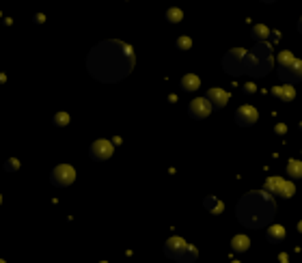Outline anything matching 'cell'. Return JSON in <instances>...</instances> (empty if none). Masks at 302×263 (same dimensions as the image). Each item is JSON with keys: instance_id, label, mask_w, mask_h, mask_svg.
I'll use <instances>...</instances> for the list:
<instances>
[{"instance_id": "cell-11", "label": "cell", "mask_w": 302, "mask_h": 263, "mask_svg": "<svg viewBox=\"0 0 302 263\" xmlns=\"http://www.w3.org/2000/svg\"><path fill=\"white\" fill-rule=\"evenodd\" d=\"M199 84H201V80H199V76H195V73H188V76L181 78V89L188 91V93L197 91V89H199Z\"/></svg>"}, {"instance_id": "cell-21", "label": "cell", "mask_w": 302, "mask_h": 263, "mask_svg": "<svg viewBox=\"0 0 302 263\" xmlns=\"http://www.w3.org/2000/svg\"><path fill=\"white\" fill-rule=\"evenodd\" d=\"M54 123H56V125H67V123H69V114H67V112L56 114V117H54Z\"/></svg>"}, {"instance_id": "cell-26", "label": "cell", "mask_w": 302, "mask_h": 263, "mask_svg": "<svg viewBox=\"0 0 302 263\" xmlns=\"http://www.w3.org/2000/svg\"><path fill=\"white\" fill-rule=\"evenodd\" d=\"M0 203H2V197H0Z\"/></svg>"}, {"instance_id": "cell-17", "label": "cell", "mask_w": 302, "mask_h": 263, "mask_svg": "<svg viewBox=\"0 0 302 263\" xmlns=\"http://www.w3.org/2000/svg\"><path fill=\"white\" fill-rule=\"evenodd\" d=\"M181 18H184V13H181L179 9H168V11H167V20H168V22H173V24L181 22Z\"/></svg>"}, {"instance_id": "cell-16", "label": "cell", "mask_w": 302, "mask_h": 263, "mask_svg": "<svg viewBox=\"0 0 302 263\" xmlns=\"http://www.w3.org/2000/svg\"><path fill=\"white\" fill-rule=\"evenodd\" d=\"M278 186H281V179L278 177H270V179L266 181V186H264V190L268 192V194H276V190H278Z\"/></svg>"}, {"instance_id": "cell-6", "label": "cell", "mask_w": 302, "mask_h": 263, "mask_svg": "<svg viewBox=\"0 0 302 263\" xmlns=\"http://www.w3.org/2000/svg\"><path fill=\"white\" fill-rule=\"evenodd\" d=\"M112 149H115V147H112L110 140H95L93 145H91V149H89V156L101 162V160H108L112 156Z\"/></svg>"}, {"instance_id": "cell-22", "label": "cell", "mask_w": 302, "mask_h": 263, "mask_svg": "<svg viewBox=\"0 0 302 263\" xmlns=\"http://www.w3.org/2000/svg\"><path fill=\"white\" fill-rule=\"evenodd\" d=\"M190 45H192L190 37H179V39H177V48H179V50H188Z\"/></svg>"}, {"instance_id": "cell-14", "label": "cell", "mask_w": 302, "mask_h": 263, "mask_svg": "<svg viewBox=\"0 0 302 263\" xmlns=\"http://www.w3.org/2000/svg\"><path fill=\"white\" fill-rule=\"evenodd\" d=\"M294 184L292 181H285L281 179V186H278V190H276V197H283V198H292L294 197Z\"/></svg>"}, {"instance_id": "cell-10", "label": "cell", "mask_w": 302, "mask_h": 263, "mask_svg": "<svg viewBox=\"0 0 302 263\" xmlns=\"http://www.w3.org/2000/svg\"><path fill=\"white\" fill-rule=\"evenodd\" d=\"M272 95L278 97V99H283V101H292L296 97L294 89L289 87V84H285V87H274V89H272Z\"/></svg>"}, {"instance_id": "cell-12", "label": "cell", "mask_w": 302, "mask_h": 263, "mask_svg": "<svg viewBox=\"0 0 302 263\" xmlns=\"http://www.w3.org/2000/svg\"><path fill=\"white\" fill-rule=\"evenodd\" d=\"M266 237H268V242H272V244H278V242H283L285 239V229L283 227H270L268 229V233H266Z\"/></svg>"}, {"instance_id": "cell-13", "label": "cell", "mask_w": 302, "mask_h": 263, "mask_svg": "<svg viewBox=\"0 0 302 263\" xmlns=\"http://www.w3.org/2000/svg\"><path fill=\"white\" fill-rule=\"evenodd\" d=\"M231 248L235 250V253H244L246 248H250V239L246 235H235L231 239Z\"/></svg>"}, {"instance_id": "cell-15", "label": "cell", "mask_w": 302, "mask_h": 263, "mask_svg": "<svg viewBox=\"0 0 302 263\" xmlns=\"http://www.w3.org/2000/svg\"><path fill=\"white\" fill-rule=\"evenodd\" d=\"M287 175L292 177V179H302V162L300 160H292V162L287 164Z\"/></svg>"}, {"instance_id": "cell-5", "label": "cell", "mask_w": 302, "mask_h": 263, "mask_svg": "<svg viewBox=\"0 0 302 263\" xmlns=\"http://www.w3.org/2000/svg\"><path fill=\"white\" fill-rule=\"evenodd\" d=\"M212 110H214V108H212V104H209L207 97H205V99H203V97H199V99H192L190 106H188V112H190L192 119H205Z\"/></svg>"}, {"instance_id": "cell-20", "label": "cell", "mask_w": 302, "mask_h": 263, "mask_svg": "<svg viewBox=\"0 0 302 263\" xmlns=\"http://www.w3.org/2000/svg\"><path fill=\"white\" fill-rule=\"evenodd\" d=\"M18 168H20V162L15 158H11L4 162V170H7V173H13V170H18Z\"/></svg>"}, {"instance_id": "cell-1", "label": "cell", "mask_w": 302, "mask_h": 263, "mask_svg": "<svg viewBox=\"0 0 302 263\" xmlns=\"http://www.w3.org/2000/svg\"><path fill=\"white\" fill-rule=\"evenodd\" d=\"M87 67L91 76L101 82H117L134 67V52L121 41H104L91 50Z\"/></svg>"}, {"instance_id": "cell-3", "label": "cell", "mask_w": 302, "mask_h": 263, "mask_svg": "<svg viewBox=\"0 0 302 263\" xmlns=\"http://www.w3.org/2000/svg\"><path fill=\"white\" fill-rule=\"evenodd\" d=\"M278 78L287 84L300 82L302 80V61L294 59L292 63H285V65H278Z\"/></svg>"}, {"instance_id": "cell-18", "label": "cell", "mask_w": 302, "mask_h": 263, "mask_svg": "<svg viewBox=\"0 0 302 263\" xmlns=\"http://www.w3.org/2000/svg\"><path fill=\"white\" fill-rule=\"evenodd\" d=\"M253 37L257 39V41H264V39L268 37V28L266 26H255L253 28Z\"/></svg>"}, {"instance_id": "cell-2", "label": "cell", "mask_w": 302, "mask_h": 263, "mask_svg": "<svg viewBox=\"0 0 302 263\" xmlns=\"http://www.w3.org/2000/svg\"><path fill=\"white\" fill-rule=\"evenodd\" d=\"M164 255L170 257V259H177V261H192L197 257V250L192 246H188L181 237H170L164 244Z\"/></svg>"}, {"instance_id": "cell-19", "label": "cell", "mask_w": 302, "mask_h": 263, "mask_svg": "<svg viewBox=\"0 0 302 263\" xmlns=\"http://www.w3.org/2000/svg\"><path fill=\"white\" fill-rule=\"evenodd\" d=\"M205 207L212 209V214H220V211H222V203L214 201V198H207V201H205Z\"/></svg>"}, {"instance_id": "cell-24", "label": "cell", "mask_w": 302, "mask_h": 263, "mask_svg": "<svg viewBox=\"0 0 302 263\" xmlns=\"http://www.w3.org/2000/svg\"><path fill=\"white\" fill-rule=\"evenodd\" d=\"M298 28H300V33H302V18H300V22H298Z\"/></svg>"}, {"instance_id": "cell-4", "label": "cell", "mask_w": 302, "mask_h": 263, "mask_svg": "<svg viewBox=\"0 0 302 263\" xmlns=\"http://www.w3.org/2000/svg\"><path fill=\"white\" fill-rule=\"evenodd\" d=\"M73 179H76V170H73L69 164H61V166H56L52 170V175H50V181H52V186H56V188L71 186Z\"/></svg>"}, {"instance_id": "cell-7", "label": "cell", "mask_w": 302, "mask_h": 263, "mask_svg": "<svg viewBox=\"0 0 302 263\" xmlns=\"http://www.w3.org/2000/svg\"><path fill=\"white\" fill-rule=\"evenodd\" d=\"M242 56H244V50H233V52L227 54L225 61H222V67H225V71H229V73H240L242 67H237V63L244 61Z\"/></svg>"}, {"instance_id": "cell-9", "label": "cell", "mask_w": 302, "mask_h": 263, "mask_svg": "<svg viewBox=\"0 0 302 263\" xmlns=\"http://www.w3.org/2000/svg\"><path fill=\"white\" fill-rule=\"evenodd\" d=\"M207 99H209V104H212L214 110H220V108L229 101V93H227V91H222V89H209Z\"/></svg>"}, {"instance_id": "cell-25", "label": "cell", "mask_w": 302, "mask_h": 263, "mask_svg": "<svg viewBox=\"0 0 302 263\" xmlns=\"http://www.w3.org/2000/svg\"><path fill=\"white\" fill-rule=\"evenodd\" d=\"M298 229H300V231H302V222H300V227H298Z\"/></svg>"}, {"instance_id": "cell-8", "label": "cell", "mask_w": 302, "mask_h": 263, "mask_svg": "<svg viewBox=\"0 0 302 263\" xmlns=\"http://www.w3.org/2000/svg\"><path fill=\"white\" fill-rule=\"evenodd\" d=\"M235 121L244 125V128H248V125H253L257 121V110H255L253 106H242L240 110L235 112Z\"/></svg>"}, {"instance_id": "cell-23", "label": "cell", "mask_w": 302, "mask_h": 263, "mask_svg": "<svg viewBox=\"0 0 302 263\" xmlns=\"http://www.w3.org/2000/svg\"><path fill=\"white\" fill-rule=\"evenodd\" d=\"M292 61H294L292 52H281V56H278V65H285V63H292Z\"/></svg>"}]
</instances>
